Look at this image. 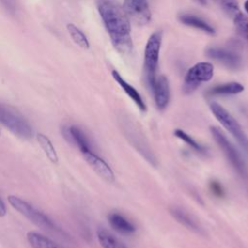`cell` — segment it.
I'll return each instance as SVG.
<instances>
[{
    "label": "cell",
    "mask_w": 248,
    "mask_h": 248,
    "mask_svg": "<svg viewBox=\"0 0 248 248\" xmlns=\"http://www.w3.org/2000/svg\"><path fill=\"white\" fill-rule=\"evenodd\" d=\"M110 227L120 233L129 234L136 231V227L128 219L119 213H110L108 217Z\"/></svg>",
    "instance_id": "obj_13"
},
{
    "label": "cell",
    "mask_w": 248,
    "mask_h": 248,
    "mask_svg": "<svg viewBox=\"0 0 248 248\" xmlns=\"http://www.w3.org/2000/svg\"><path fill=\"white\" fill-rule=\"evenodd\" d=\"M85 161L88 163V165L105 180L108 182L114 181V173L110 167L107 164L106 161H104L101 157L96 155L92 151L84 152L82 153Z\"/></svg>",
    "instance_id": "obj_10"
},
{
    "label": "cell",
    "mask_w": 248,
    "mask_h": 248,
    "mask_svg": "<svg viewBox=\"0 0 248 248\" xmlns=\"http://www.w3.org/2000/svg\"><path fill=\"white\" fill-rule=\"evenodd\" d=\"M233 23L239 36L248 42V16L239 12L233 16Z\"/></svg>",
    "instance_id": "obj_21"
},
{
    "label": "cell",
    "mask_w": 248,
    "mask_h": 248,
    "mask_svg": "<svg viewBox=\"0 0 248 248\" xmlns=\"http://www.w3.org/2000/svg\"><path fill=\"white\" fill-rule=\"evenodd\" d=\"M178 18H179L180 22H182L183 24L198 28V29L209 34V35H213L215 33L214 28L209 23H207L205 20L202 19L201 17H199L195 15L181 14V15H179Z\"/></svg>",
    "instance_id": "obj_14"
},
{
    "label": "cell",
    "mask_w": 248,
    "mask_h": 248,
    "mask_svg": "<svg viewBox=\"0 0 248 248\" xmlns=\"http://www.w3.org/2000/svg\"><path fill=\"white\" fill-rule=\"evenodd\" d=\"M0 123L15 136L29 140L33 137V130L29 123L14 108L0 103Z\"/></svg>",
    "instance_id": "obj_2"
},
{
    "label": "cell",
    "mask_w": 248,
    "mask_h": 248,
    "mask_svg": "<svg viewBox=\"0 0 248 248\" xmlns=\"http://www.w3.org/2000/svg\"><path fill=\"white\" fill-rule=\"evenodd\" d=\"M244 90L242 84L238 82H228L224 84H219L207 92L209 95H234L241 93Z\"/></svg>",
    "instance_id": "obj_17"
},
{
    "label": "cell",
    "mask_w": 248,
    "mask_h": 248,
    "mask_svg": "<svg viewBox=\"0 0 248 248\" xmlns=\"http://www.w3.org/2000/svg\"><path fill=\"white\" fill-rule=\"evenodd\" d=\"M36 139L42 147L43 151L45 152L46 156L48 158V160L54 164L58 162V156L55 151V148L51 142V140L43 133H38L36 135Z\"/></svg>",
    "instance_id": "obj_18"
},
{
    "label": "cell",
    "mask_w": 248,
    "mask_h": 248,
    "mask_svg": "<svg viewBox=\"0 0 248 248\" xmlns=\"http://www.w3.org/2000/svg\"><path fill=\"white\" fill-rule=\"evenodd\" d=\"M67 30L72 38V40L81 48L88 49L89 48V42L84 35V33L74 23H68L67 24Z\"/></svg>",
    "instance_id": "obj_20"
},
{
    "label": "cell",
    "mask_w": 248,
    "mask_h": 248,
    "mask_svg": "<svg viewBox=\"0 0 248 248\" xmlns=\"http://www.w3.org/2000/svg\"><path fill=\"white\" fill-rule=\"evenodd\" d=\"M244 9H245L246 13L248 14V0H246V1H245V3H244Z\"/></svg>",
    "instance_id": "obj_27"
},
{
    "label": "cell",
    "mask_w": 248,
    "mask_h": 248,
    "mask_svg": "<svg viewBox=\"0 0 248 248\" xmlns=\"http://www.w3.org/2000/svg\"><path fill=\"white\" fill-rule=\"evenodd\" d=\"M219 6L230 16H232V17L238 14L239 11V7L238 4L236 2V0H215Z\"/></svg>",
    "instance_id": "obj_24"
},
{
    "label": "cell",
    "mask_w": 248,
    "mask_h": 248,
    "mask_svg": "<svg viewBox=\"0 0 248 248\" xmlns=\"http://www.w3.org/2000/svg\"><path fill=\"white\" fill-rule=\"evenodd\" d=\"M156 107L159 109H164L170 101V86L168 78L165 76H160L156 78L154 87L152 88Z\"/></svg>",
    "instance_id": "obj_11"
},
{
    "label": "cell",
    "mask_w": 248,
    "mask_h": 248,
    "mask_svg": "<svg viewBox=\"0 0 248 248\" xmlns=\"http://www.w3.org/2000/svg\"><path fill=\"white\" fill-rule=\"evenodd\" d=\"M171 213L172 215L174 216V218L180 222L181 224H183L184 226L188 227L189 229H192V230H199V226L198 224L195 222V220L187 213L185 212L184 210L180 209V208H173L171 210Z\"/></svg>",
    "instance_id": "obj_22"
},
{
    "label": "cell",
    "mask_w": 248,
    "mask_h": 248,
    "mask_svg": "<svg viewBox=\"0 0 248 248\" xmlns=\"http://www.w3.org/2000/svg\"><path fill=\"white\" fill-rule=\"evenodd\" d=\"M199 3H201L202 5H204V4H206V0H197Z\"/></svg>",
    "instance_id": "obj_28"
},
{
    "label": "cell",
    "mask_w": 248,
    "mask_h": 248,
    "mask_svg": "<svg viewBox=\"0 0 248 248\" xmlns=\"http://www.w3.org/2000/svg\"><path fill=\"white\" fill-rule=\"evenodd\" d=\"M210 110L216 119L221 123V125L235 139V140L240 144V146L248 153V138L243 132L239 123L235 118L221 105L217 103H211Z\"/></svg>",
    "instance_id": "obj_4"
},
{
    "label": "cell",
    "mask_w": 248,
    "mask_h": 248,
    "mask_svg": "<svg viewBox=\"0 0 248 248\" xmlns=\"http://www.w3.org/2000/svg\"><path fill=\"white\" fill-rule=\"evenodd\" d=\"M123 10L127 16L138 25H144L151 18L147 0H124Z\"/></svg>",
    "instance_id": "obj_8"
},
{
    "label": "cell",
    "mask_w": 248,
    "mask_h": 248,
    "mask_svg": "<svg viewBox=\"0 0 248 248\" xmlns=\"http://www.w3.org/2000/svg\"><path fill=\"white\" fill-rule=\"evenodd\" d=\"M213 77V66L208 62H200L191 67L184 78L183 91L192 93L203 81H208Z\"/></svg>",
    "instance_id": "obj_7"
},
{
    "label": "cell",
    "mask_w": 248,
    "mask_h": 248,
    "mask_svg": "<svg viewBox=\"0 0 248 248\" xmlns=\"http://www.w3.org/2000/svg\"><path fill=\"white\" fill-rule=\"evenodd\" d=\"M97 238L103 248H126L113 234L104 229L97 231Z\"/></svg>",
    "instance_id": "obj_19"
},
{
    "label": "cell",
    "mask_w": 248,
    "mask_h": 248,
    "mask_svg": "<svg viewBox=\"0 0 248 248\" xmlns=\"http://www.w3.org/2000/svg\"><path fill=\"white\" fill-rule=\"evenodd\" d=\"M111 76L114 78V80L119 84V86L124 90V92L134 101V103L137 105V107L140 108V111H146V106L145 103L143 101V99L141 98L140 94L138 92V90L136 88H134L131 84H129L121 76L120 74L115 71L112 70L111 72Z\"/></svg>",
    "instance_id": "obj_12"
},
{
    "label": "cell",
    "mask_w": 248,
    "mask_h": 248,
    "mask_svg": "<svg viewBox=\"0 0 248 248\" xmlns=\"http://www.w3.org/2000/svg\"><path fill=\"white\" fill-rule=\"evenodd\" d=\"M8 202L12 205V207H14L16 211H18L23 216H25L29 221H31L37 227H40L44 230H48V231L55 230V225L52 223V221L48 217H46L44 213L36 209L34 206H32L30 203H28L24 200L16 196L11 195L8 197Z\"/></svg>",
    "instance_id": "obj_6"
},
{
    "label": "cell",
    "mask_w": 248,
    "mask_h": 248,
    "mask_svg": "<svg viewBox=\"0 0 248 248\" xmlns=\"http://www.w3.org/2000/svg\"><path fill=\"white\" fill-rule=\"evenodd\" d=\"M210 132H211L213 139L217 142L218 146L223 150L225 156L230 161L231 165L234 168V170L240 175L246 177L248 175L246 164L243 161V159L241 158V156L238 153V151L236 150V148L234 147V145L227 139V137L223 134V132L219 128H217L215 126L210 127Z\"/></svg>",
    "instance_id": "obj_5"
},
{
    "label": "cell",
    "mask_w": 248,
    "mask_h": 248,
    "mask_svg": "<svg viewBox=\"0 0 248 248\" xmlns=\"http://www.w3.org/2000/svg\"><path fill=\"white\" fill-rule=\"evenodd\" d=\"M97 9L114 48L129 54L133 48L131 25L123 7L115 0H97Z\"/></svg>",
    "instance_id": "obj_1"
},
{
    "label": "cell",
    "mask_w": 248,
    "mask_h": 248,
    "mask_svg": "<svg viewBox=\"0 0 248 248\" xmlns=\"http://www.w3.org/2000/svg\"><path fill=\"white\" fill-rule=\"evenodd\" d=\"M209 188H210L211 192H212L215 196H217V197H219V198L224 197V189H223L222 185H221L218 181L212 180V181L210 182V184H209Z\"/></svg>",
    "instance_id": "obj_25"
},
{
    "label": "cell",
    "mask_w": 248,
    "mask_h": 248,
    "mask_svg": "<svg viewBox=\"0 0 248 248\" xmlns=\"http://www.w3.org/2000/svg\"><path fill=\"white\" fill-rule=\"evenodd\" d=\"M206 54L213 60H216L230 69H238L241 65V57L238 53L220 47H209Z\"/></svg>",
    "instance_id": "obj_9"
},
{
    "label": "cell",
    "mask_w": 248,
    "mask_h": 248,
    "mask_svg": "<svg viewBox=\"0 0 248 248\" xmlns=\"http://www.w3.org/2000/svg\"><path fill=\"white\" fill-rule=\"evenodd\" d=\"M68 134L73 141L78 145L81 153L92 151L89 140L80 128H78V126H70L68 128Z\"/></svg>",
    "instance_id": "obj_16"
},
{
    "label": "cell",
    "mask_w": 248,
    "mask_h": 248,
    "mask_svg": "<svg viewBox=\"0 0 248 248\" xmlns=\"http://www.w3.org/2000/svg\"><path fill=\"white\" fill-rule=\"evenodd\" d=\"M174 136L178 139H180L181 140H183L184 142H186L188 145H190L191 147H193L195 150L199 151V152H203L204 151V147L202 145H201L200 143H198L190 135H188L187 133H185L184 131L180 130V129H176L174 131Z\"/></svg>",
    "instance_id": "obj_23"
},
{
    "label": "cell",
    "mask_w": 248,
    "mask_h": 248,
    "mask_svg": "<svg viewBox=\"0 0 248 248\" xmlns=\"http://www.w3.org/2000/svg\"><path fill=\"white\" fill-rule=\"evenodd\" d=\"M7 213V208L4 202L0 199V217H4Z\"/></svg>",
    "instance_id": "obj_26"
},
{
    "label": "cell",
    "mask_w": 248,
    "mask_h": 248,
    "mask_svg": "<svg viewBox=\"0 0 248 248\" xmlns=\"http://www.w3.org/2000/svg\"><path fill=\"white\" fill-rule=\"evenodd\" d=\"M26 237L32 248H63L53 240L36 232H27Z\"/></svg>",
    "instance_id": "obj_15"
},
{
    "label": "cell",
    "mask_w": 248,
    "mask_h": 248,
    "mask_svg": "<svg viewBox=\"0 0 248 248\" xmlns=\"http://www.w3.org/2000/svg\"><path fill=\"white\" fill-rule=\"evenodd\" d=\"M162 33L154 32L148 39L144 49V72L146 80L152 89L156 81V72L158 68L159 53L161 48Z\"/></svg>",
    "instance_id": "obj_3"
}]
</instances>
